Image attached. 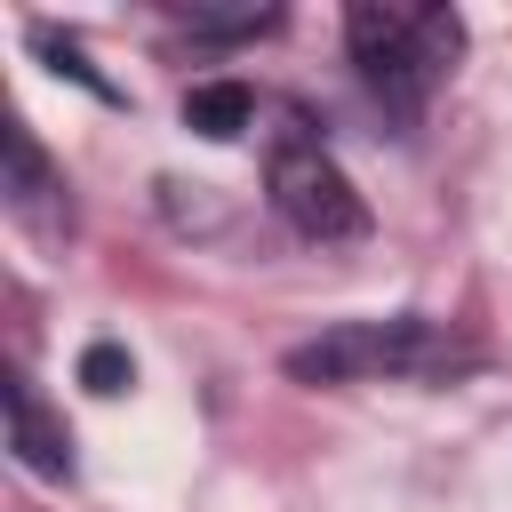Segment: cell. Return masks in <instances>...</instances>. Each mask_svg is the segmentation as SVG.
Wrapping results in <instances>:
<instances>
[{
  "label": "cell",
  "mask_w": 512,
  "mask_h": 512,
  "mask_svg": "<svg viewBox=\"0 0 512 512\" xmlns=\"http://www.w3.org/2000/svg\"><path fill=\"white\" fill-rule=\"evenodd\" d=\"M344 48L392 112H424V96L448 80L464 56V16L456 8H392V0H352L344 8Z\"/></svg>",
  "instance_id": "1"
},
{
  "label": "cell",
  "mask_w": 512,
  "mask_h": 512,
  "mask_svg": "<svg viewBox=\"0 0 512 512\" xmlns=\"http://www.w3.org/2000/svg\"><path fill=\"white\" fill-rule=\"evenodd\" d=\"M472 360L480 352L440 320H336L312 344H296L280 368L296 384H408V376H456Z\"/></svg>",
  "instance_id": "2"
},
{
  "label": "cell",
  "mask_w": 512,
  "mask_h": 512,
  "mask_svg": "<svg viewBox=\"0 0 512 512\" xmlns=\"http://www.w3.org/2000/svg\"><path fill=\"white\" fill-rule=\"evenodd\" d=\"M264 184H272V208L304 232V240H360L368 232V200H360V184L336 168V152L320 144V136H304V128H280V144H272V160H264Z\"/></svg>",
  "instance_id": "3"
},
{
  "label": "cell",
  "mask_w": 512,
  "mask_h": 512,
  "mask_svg": "<svg viewBox=\"0 0 512 512\" xmlns=\"http://www.w3.org/2000/svg\"><path fill=\"white\" fill-rule=\"evenodd\" d=\"M0 400H8V440H16V456H24L40 480H64V472H72V440H64V424L32 400V384H24V376H8V384H0Z\"/></svg>",
  "instance_id": "4"
},
{
  "label": "cell",
  "mask_w": 512,
  "mask_h": 512,
  "mask_svg": "<svg viewBox=\"0 0 512 512\" xmlns=\"http://www.w3.org/2000/svg\"><path fill=\"white\" fill-rule=\"evenodd\" d=\"M248 120H256L248 80H200V88L184 96V128H192V136H208V144H232Z\"/></svg>",
  "instance_id": "5"
},
{
  "label": "cell",
  "mask_w": 512,
  "mask_h": 512,
  "mask_svg": "<svg viewBox=\"0 0 512 512\" xmlns=\"http://www.w3.org/2000/svg\"><path fill=\"white\" fill-rule=\"evenodd\" d=\"M40 192H48V160L24 136V120H8V200L16 208H40Z\"/></svg>",
  "instance_id": "6"
},
{
  "label": "cell",
  "mask_w": 512,
  "mask_h": 512,
  "mask_svg": "<svg viewBox=\"0 0 512 512\" xmlns=\"http://www.w3.org/2000/svg\"><path fill=\"white\" fill-rule=\"evenodd\" d=\"M128 376H136V368H128L120 344H88V352H80V384H88V392H128Z\"/></svg>",
  "instance_id": "7"
}]
</instances>
